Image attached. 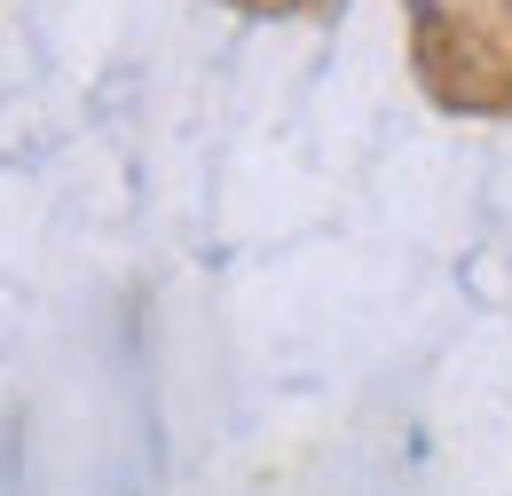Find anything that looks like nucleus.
Returning <instances> with one entry per match:
<instances>
[]
</instances>
